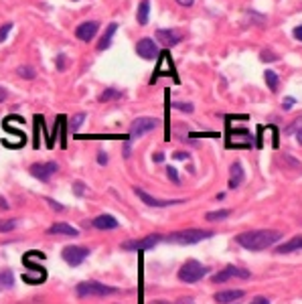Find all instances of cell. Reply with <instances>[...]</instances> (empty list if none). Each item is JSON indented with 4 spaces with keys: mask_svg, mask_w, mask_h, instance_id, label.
<instances>
[{
    "mask_svg": "<svg viewBox=\"0 0 302 304\" xmlns=\"http://www.w3.org/2000/svg\"><path fill=\"white\" fill-rule=\"evenodd\" d=\"M282 239V231L276 229H258V231H243L237 235V243L251 251H262L272 247Z\"/></svg>",
    "mask_w": 302,
    "mask_h": 304,
    "instance_id": "cell-1",
    "label": "cell"
},
{
    "mask_svg": "<svg viewBox=\"0 0 302 304\" xmlns=\"http://www.w3.org/2000/svg\"><path fill=\"white\" fill-rule=\"evenodd\" d=\"M75 292H77L79 298H102V296L118 294V288L106 286V284L95 282V280H87V282H79L77 288H75Z\"/></svg>",
    "mask_w": 302,
    "mask_h": 304,
    "instance_id": "cell-2",
    "label": "cell"
},
{
    "mask_svg": "<svg viewBox=\"0 0 302 304\" xmlns=\"http://www.w3.org/2000/svg\"><path fill=\"white\" fill-rule=\"evenodd\" d=\"M213 237V231H203V229H185V231H175L171 235L165 237V241L169 243H177V245H193L199 243L203 239Z\"/></svg>",
    "mask_w": 302,
    "mask_h": 304,
    "instance_id": "cell-3",
    "label": "cell"
},
{
    "mask_svg": "<svg viewBox=\"0 0 302 304\" xmlns=\"http://www.w3.org/2000/svg\"><path fill=\"white\" fill-rule=\"evenodd\" d=\"M207 274H209V268H207V266H203V264L197 262V260H189V262H185V264L181 266V270H179V280L185 282V284H195V282H199L201 278H205Z\"/></svg>",
    "mask_w": 302,
    "mask_h": 304,
    "instance_id": "cell-4",
    "label": "cell"
},
{
    "mask_svg": "<svg viewBox=\"0 0 302 304\" xmlns=\"http://www.w3.org/2000/svg\"><path fill=\"white\" fill-rule=\"evenodd\" d=\"M159 241H163V235L153 233V235H146L144 239H130L122 243V249L126 251H146V249H153Z\"/></svg>",
    "mask_w": 302,
    "mask_h": 304,
    "instance_id": "cell-5",
    "label": "cell"
},
{
    "mask_svg": "<svg viewBox=\"0 0 302 304\" xmlns=\"http://www.w3.org/2000/svg\"><path fill=\"white\" fill-rule=\"evenodd\" d=\"M89 256V247L85 245H67L61 251V258L69 264V266H79L83 264V260Z\"/></svg>",
    "mask_w": 302,
    "mask_h": 304,
    "instance_id": "cell-6",
    "label": "cell"
},
{
    "mask_svg": "<svg viewBox=\"0 0 302 304\" xmlns=\"http://www.w3.org/2000/svg\"><path fill=\"white\" fill-rule=\"evenodd\" d=\"M159 128V120L157 118H136L130 126V138H140L146 132H153Z\"/></svg>",
    "mask_w": 302,
    "mask_h": 304,
    "instance_id": "cell-7",
    "label": "cell"
},
{
    "mask_svg": "<svg viewBox=\"0 0 302 304\" xmlns=\"http://www.w3.org/2000/svg\"><path fill=\"white\" fill-rule=\"evenodd\" d=\"M229 278H241V280H247V278H251V274H249L247 270H243V268H237V266H225L221 272H217V274L211 278V282L221 284V282H227Z\"/></svg>",
    "mask_w": 302,
    "mask_h": 304,
    "instance_id": "cell-8",
    "label": "cell"
},
{
    "mask_svg": "<svg viewBox=\"0 0 302 304\" xmlns=\"http://www.w3.org/2000/svg\"><path fill=\"white\" fill-rule=\"evenodd\" d=\"M136 53H138L142 59H146V61H153V59H157V57L161 55L157 43L150 39V37H144V39H140V41L136 43Z\"/></svg>",
    "mask_w": 302,
    "mask_h": 304,
    "instance_id": "cell-9",
    "label": "cell"
},
{
    "mask_svg": "<svg viewBox=\"0 0 302 304\" xmlns=\"http://www.w3.org/2000/svg\"><path fill=\"white\" fill-rule=\"evenodd\" d=\"M134 193L140 197V201L144 203V205H148V207H171V205H181V203H185V199H173V201H167V199H155L153 195H148L146 191H142V189H134Z\"/></svg>",
    "mask_w": 302,
    "mask_h": 304,
    "instance_id": "cell-10",
    "label": "cell"
},
{
    "mask_svg": "<svg viewBox=\"0 0 302 304\" xmlns=\"http://www.w3.org/2000/svg\"><path fill=\"white\" fill-rule=\"evenodd\" d=\"M59 171V165L57 163H35L31 167V175L37 177L39 181H49L51 175H55Z\"/></svg>",
    "mask_w": 302,
    "mask_h": 304,
    "instance_id": "cell-11",
    "label": "cell"
},
{
    "mask_svg": "<svg viewBox=\"0 0 302 304\" xmlns=\"http://www.w3.org/2000/svg\"><path fill=\"white\" fill-rule=\"evenodd\" d=\"M97 31H99V23L97 21H83L77 29H75V37L79 39V41H91L95 35H97Z\"/></svg>",
    "mask_w": 302,
    "mask_h": 304,
    "instance_id": "cell-12",
    "label": "cell"
},
{
    "mask_svg": "<svg viewBox=\"0 0 302 304\" xmlns=\"http://www.w3.org/2000/svg\"><path fill=\"white\" fill-rule=\"evenodd\" d=\"M157 39L165 45V47H175L181 43V35L177 31H171V29H159L157 31Z\"/></svg>",
    "mask_w": 302,
    "mask_h": 304,
    "instance_id": "cell-13",
    "label": "cell"
},
{
    "mask_svg": "<svg viewBox=\"0 0 302 304\" xmlns=\"http://www.w3.org/2000/svg\"><path fill=\"white\" fill-rule=\"evenodd\" d=\"M243 179H245V173L241 169V163H233L231 169H229V183H227V187L229 189H237L243 183Z\"/></svg>",
    "mask_w": 302,
    "mask_h": 304,
    "instance_id": "cell-14",
    "label": "cell"
},
{
    "mask_svg": "<svg viewBox=\"0 0 302 304\" xmlns=\"http://www.w3.org/2000/svg\"><path fill=\"white\" fill-rule=\"evenodd\" d=\"M243 290H223V292H217L213 296V300L217 304H229V302H237L239 298H243Z\"/></svg>",
    "mask_w": 302,
    "mask_h": 304,
    "instance_id": "cell-15",
    "label": "cell"
},
{
    "mask_svg": "<svg viewBox=\"0 0 302 304\" xmlns=\"http://www.w3.org/2000/svg\"><path fill=\"white\" fill-rule=\"evenodd\" d=\"M47 233H49V235H67V237L79 235V231H77L73 225H69V223H55V225H51V227L47 229Z\"/></svg>",
    "mask_w": 302,
    "mask_h": 304,
    "instance_id": "cell-16",
    "label": "cell"
},
{
    "mask_svg": "<svg viewBox=\"0 0 302 304\" xmlns=\"http://www.w3.org/2000/svg\"><path fill=\"white\" fill-rule=\"evenodd\" d=\"M93 227L106 231V229H118L120 223H118V219L112 217V215H97V217L93 219Z\"/></svg>",
    "mask_w": 302,
    "mask_h": 304,
    "instance_id": "cell-17",
    "label": "cell"
},
{
    "mask_svg": "<svg viewBox=\"0 0 302 304\" xmlns=\"http://www.w3.org/2000/svg\"><path fill=\"white\" fill-rule=\"evenodd\" d=\"M29 270H33V272H27V274H23V280H25V282H29V284H43V282H45V278H47V272H45L43 268H39V266H33V268H29Z\"/></svg>",
    "mask_w": 302,
    "mask_h": 304,
    "instance_id": "cell-18",
    "label": "cell"
},
{
    "mask_svg": "<svg viewBox=\"0 0 302 304\" xmlns=\"http://www.w3.org/2000/svg\"><path fill=\"white\" fill-rule=\"evenodd\" d=\"M116 31H118V23H110L108 29L104 31V37H102L99 43H97V49H99V51H106V49L112 45V37L116 35Z\"/></svg>",
    "mask_w": 302,
    "mask_h": 304,
    "instance_id": "cell-19",
    "label": "cell"
},
{
    "mask_svg": "<svg viewBox=\"0 0 302 304\" xmlns=\"http://www.w3.org/2000/svg\"><path fill=\"white\" fill-rule=\"evenodd\" d=\"M298 249H302V235L292 237V239H288L286 243H282V245L276 249V254H292V251H298Z\"/></svg>",
    "mask_w": 302,
    "mask_h": 304,
    "instance_id": "cell-20",
    "label": "cell"
},
{
    "mask_svg": "<svg viewBox=\"0 0 302 304\" xmlns=\"http://www.w3.org/2000/svg\"><path fill=\"white\" fill-rule=\"evenodd\" d=\"M264 79H266V83H268L270 91H272V93H276V91H278V87H280V77H278V73H276V71H272V69H266V71H264Z\"/></svg>",
    "mask_w": 302,
    "mask_h": 304,
    "instance_id": "cell-21",
    "label": "cell"
},
{
    "mask_svg": "<svg viewBox=\"0 0 302 304\" xmlns=\"http://www.w3.org/2000/svg\"><path fill=\"white\" fill-rule=\"evenodd\" d=\"M148 13H150V0H142L140 7H138V15H136V19H138L140 25L148 23Z\"/></svg>",
    "mask_w": 302,
    "mask_h": 304,
    "instance_id": "cell-22",
    "label": "cell"
},
{
    "mask_svg": "<svg viewBox=\"0 0 302 304\" xmlns=\"http://www.w3.org/2000/svg\"><path fill=\"white\" fill-rule=\"evenodd\" d=\"M286 132L288 134H292V136H296V140H298V144L302 146V118H298V120H294L288 128H286Z\"/></svg>",
    "mask_w": 302,
    "mask_h": 304,
    "instance_id": "cell-23",
    "label": "cell"
},
{
    "mask_svg": "<svg viewBox=\"0 0 302 304\" xmlns=\"http://www.w3.org/2000/svg\"><path fill=\"white\" fill-rule=\"evenodd\" d=\"M15 286V276L11 270H3L0 272V288H13Z\"/></svg>",
    "mask_w": 302,
    "mask_h": 304,
    "instance_id": "cell-24",
    "label": "cell"
},
{
    "mask_svg": "<svg viewBox=\"0 0 302 304\" xmlns=\"http://www.w3.org/2000/svg\"><path fill=\"white\" fill-rule=\"evenodd\" d=\"M120 97H122V91H120V89H116V87H108V89H106V91L99 95V102H104V104H106V102L120 99Z\"/></svg>",
    "mask_w": 302,
    "mask_h": 304,
    "instance_id": "cell-25",
    "label": "cell"
},
{
    "mask_svg": "<svg viewBox=\"0 0 302 304\" xmlns=\"http://www.w3.org/2000/svg\"><path fill=\"white\" fill-rule=\"evenodd\" d=\"M227 217H229V211H227V209L209 211V213L205 215V219H207V221H223V219H227Z\"/></svg>",
    "mask_w": 302,
    "mask_h": 304,
    "instance_id": "cell-26",
    "label": "cell"
},
{
    "mask_svg": "<svg viewBox=\"0 0 302 304\" xmlns=\"http://www.w3.org/2000/svg\"><path fill=\"white\" fill-rule=\"evenodd\" d=\"M83 122H85V114L83 112H79V114H75L73 118H71V124H69V128H71V132H77L81 126H83Z\"/></svg>",
    "mask_w": 302,
    "mask_h": 304,
    "instance_id": "cell-27",
    "label": "cell"
},
{
    "mask_svg": "<svg viewBox=\"0 0 302 304\" xmlns=\"http://www.w3.org/2000/svg\"><path fill=\"white\" fill-rule=\"evenodd\" d=\"M17 73H19L21 77H25V79H35V77H37V71H35L33 67H29V65H21V67L17 69Z\"/></svg>",
    "mask_w": 302,
    "mask_h": 304,
    "instance_id": "cell-28",
    "label": "cell"
},
{
    "mask_svg": "<svg viewBox=\"0 0 302 304\" xmlns=\"http://www.w3.org/2000/svg\"><path fill=\"white\" fill-rule=\"evenodd\" d=\"M17 225H19V221H17V219H0V231H3V233L13 231Z\"/></svg>",
    "mask_w": 302,
    "mask_h": 304,
    "instance_id": "cell-29",
    "label": "cell"
},
{
    "mask_svg": "<svg viewBox=\"0 0 302 304\" xmlns=\"http://www.w3.org/2000/svg\"><path fill=\"white\" fill-rule=\"evenodd\" d=\"M173 108H177V110H181V112H187V114H191V112L195 110V106L189 104V102H175Z\"/></svg>",
    "mask_w": 302,
    "mask_h": 304,
    "instance_id": "cell-30",
    "label": "cell"
},
{
    "mask_svg": "<svg viewBox=\"0 0 302 304\" xmlns=\"http://www.w3.org/2000/svg\"><path fill=\"white\" fill-rule=\"evenodd\" d=\"M11 29H13V23H7V25L0 27V43H5V39H7L9 33H11Z\"/></svg>",
    "mask_w": 302,
    "mask_h": 304,
    "instance_id": "cell-31",
    "label": "cell"
},
{
    "mask_svg": "<svg viewBox=\"0 0 302 304\" xmlns=\"http://www.w3.org/2000/svg\"><path fill=\"white\" fill-rule=\"evenodd\" d=\"M167 175H169V179L173 181V185H179V183H181V179H179V175H177V169H175V167H169V169H167Z\"/></svg>",
    "mask_w": 302,
    "mask_h": 304,
    "instance_id": "cell-32",
    "label": "cell"
},
{
    "mask_svg": "<svg viewBox=\"0 0 302 304\" xmlns=\"http://www.w3.org/2000/svg\"><path fill=\"white\" fill-rule=\"evenodd\" d=\"M294 104H296V99H294V97H286V99L282 102V110H286V112H288V110H292V108H294Z\"/></svg>",
    "mask_w": 302,
    "mask_h": 304,
    "instance_id": "cell-33",
    "label": "cell"
},
{
    "mask_svg": "<svg viewBox=\"0 0 302 304\" xmlns=\"http://www.w3.org/2000/svg\"><path fill=\"white\" fill-rule=\"evenodd\" d=\"M260 59H262V61H276L278 57H276L274 53H270V51H262V55H260Z\"/></svg>",
    "mask_w": 302,
    "mask_h": 304,
    "instance_id": "cell-34",
    "label": "cell"
},
{
    "mask_svg": "<svg viewBox=\"0 0 302 304\" xmlns=\"http://www.w3.org/2000/svg\"><path fill=\"white\" fill-rule=\"evenodd\" d=\"M249 304H270V300H268L266 296H256V298H254Z\"/></svg>",
    "mask_w": 302,
    "mask_h": 304,
    "instance_id": "cell-35",
    "label": "cell"
},
{
    "mask_svg": "<svg viewBox=\"0 0 302 304\" xmlns=\"http://www.w3.org/2000/svg\"><path fill=\"white\" fill-rule=\"evenodd\" d=\"M73 189H75V193H77V195H83V193H85V187H83V183H81V181H77V183L73 185Z\"/></svg>",
    "mask_w": 302,
    "mask_h": 304,
    "instance_id": "cell-36",
    "label": "cell"
},
{
    "mask_svg": "<svg viewBox=\"0 0 302 304\" xmlns=\"http://www.w3.org/2000/svg\"><path fill=\"white\" fill-rule=\"evenodd\" d=\"M45 201H47V203H49V207H53L55 211H63V205H59V203H55L53 199H45Z\"/></svg>",
    "mask_w": 302,
    "mask_h": 304,
    "instance_id": "cell-37",
    "label": "cell"
},
{
    "mask_svg": "<svg viewBox=\"0 0 302 304\" xmlns=\"http://www.w3.org/2000/svg\"><path fill=\"white\" fill-rule=\"evenodd\" d=\"M97 163H99V165H106V163H108V155H106L104 150H99V155H97Z\"/></svg>",
    "mask_w": 302,
    "mask_h": 304,
    "instance_id": "cell-38",
    "label": "cell"
},
{
    "mask_svg": "<svg viewBox=\"0 0 302 304\" xmlns=\"http://www.w3.org/2000/svg\"><path fill=\"white\" fill-rule=\"evenodd\" d=\"M57 67H59V71L65 69V55H59V57H57Z\"/></svg>",
    "mask_w": 302,
    "mask_h": 304,
    "instance_id": "cell-39",
    "label": "cell"
},
{
    "mask_svg": "<svg viewBox=\"0 0 302 304\" xmlns=\"http://www.w3.org/2000/svg\"><path fill=\"white\" fill-rule=\"evenodd\" d=\"M294 39L302 43V27H296V29H294Z\"/></svg>",
    "mask_w": 302,
    "mask_h": 304,
    "instance_id": "cell-40",
    "label": "cell"
},
{
    "mask_svg": "<svg viewBox=\"0 0 302 304\" xmlns=\"http://www.w3.org/2000/svg\"><path fill=\"white\" fill-rule=\"evenodd\" d=\"M175 159H177V161H187L189 155H187V152H175Z\"/></svg>",
    "mask_w": 302,
    "mask_h": 304,
    "instance_id": "cell-41",
    "label": "cell"
},
{
    "mask_svg": "<svg viewBox=\"0 0 302 304\" xmlns=\"http://www.w3.org/2000/svg\"><path fill=\"white\" fill-rule=\"evenodd\" d=\"M177 3H179L181 7H185V9H189V7H193L195 0H177Z\"/></svg>",
    "mask_w": 302,
    "mask_h": 304,
    "instance_id": "cell-42",
    "label": "cell"
},
{
    "mask_svg": "<svg viewBox=\"0 0 302 304\" xmlns=\"http://www.w3.org/2000/svg\"><path fill=\"white\" fill-rule=\"evenodd\" d=\"M175 304H195V302H193V298L185 296V298H181V300H179V302H175Z\"/></svg>",
    "mask_w": 302,
    "mask_h": 304,
    "instance_id": "cell-43",
    "label": "cell"
},
{
    "mask_svg": "<svg viewBox=\"0 0 302 304\" xmlns=\"http://www.w3.org/2000/svg\"><path fill=\"white\" fill-rule=\"evenodd\" d=\"M7 95H9V91H7L5 87H0V102H5V99H7Z\"/></svg>",
    "mask_w": 302,
    "mask_h": 304,
    "instance_id": "cell-44",
    "label": "cell"
},
{
    "mask_svg": "<svg viewBox=\"0 0 302 304\" xmlns=\"http://www.w3.org/2000/svg\"><path fill=\"white\" fill-rule=\"evenodd\" d=\"M155 161H157V163H163V161H165V155H163V152H157V155H155Z\"/></svg>",
    "mask_w": 302,
    "mask_h": 304,
    "instance_id": "cell-45",
    "label": "cell"
},
{
    "mask_svg": "<svg viewBox=\"0 0 302 304\" xmlns=\"http://www.w3.org/2000/svg\"><path fill=\"white\" fill-rule=\"evenodd\" d=\"M0 209H9V203L5 201V197H0Z\"/></svg>",
    "mask_w": 302,
    "mask_h": 304,
    "instance_id": "cell-46",
    "label": "cell"
},
{
    "mask_svg": "<svg viewBox=\"0 0 302 304\" xmlns=\"http://www.w3.org/2000/svg\"><path fill=\"white\" fill-rule=\"evenodd\" d=\"M150 304H175V302H169V300H155V302H150Z\"/></svg>",
    "mask_w": 302,
    "mask_h": 304,
    "instance_id": "cell-47",
    "label": "cell"
},
{
    "mask_svg": "<svg viewBox=\"0 0 302 304\" xmlns=\"http://www.w3.org/2000/svg\"><path fill=\"white\" fill-rule=\"evenodd\" d=\"M73 3H75V0H73Z\"/></svg>",
    "mask_w": 302,
    "mask_h": 304,
    "instance_id": "cell-48",
    "label": "cell"
}]
</instances>
